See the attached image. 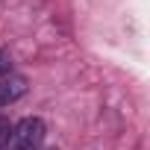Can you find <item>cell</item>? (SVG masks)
<instances>
[{
  "label": "cell",
  "instance_id": "1",
  "mask_svg": "<svg viewBox=\"0 0 150 150\" xmlns=\"http://www.w3.org/2000/svg\"><path fill=\"white\" fill-rule=\"evenodd\" d=\"M44 132H47V127L41 118H21L9 129L6 150H38L44 141Z\"/></svg>",
  "mask_w": 150,
  "mask_h": 150
},
{
  "label": "cell",
  "instance_id": "2",
  "mask_svg": "<svg viewBox=\"0 0 150 150\" xmlns=\"http://www.w3.org/2000/svg\"><path fill=\"white\" fill-rule=\"evenodd\" d=\"M27 88H30V83H27L24 77H18V74H6V77H0V109L18 103V100L27 94Z\"/></svg>",
  "mask_w": 150,
  "mask_h": 150
},
{
  "label": "cell",
  "instance_id": "3",
  "mask_svg": "<svg viewBox=\"0 0 150 150\" xmlns=\"http://www.w3.org/2000/svg\"><path fill=\"white\" fill-rule=\"evenodd\" d=\"M6 74H12V59L6 50H0V77H6Z\"/></svg>",
  "mask_w": 150,
  "mask_h": 150
},
{
  "label": "cell",
  "instance_id": "4",
  "mask_svg": "<svg viewBox=\"0 0 150 150\" xmlns=\"http://www.w3.org/2000/svg\"><path fill=\"white\" fill-rule=\"evenodd\" d=\"M9 129H12V124H9L6 118H0V150H6V138H9Z\"/></svg>",
  "mask_w": 150,
  "mask_h": 150
}]
</instances>
